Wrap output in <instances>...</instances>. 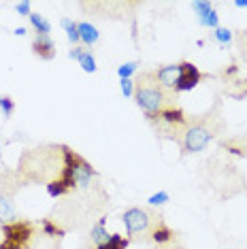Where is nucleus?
Instances as JSON below:
<instances>
[{
    "label": "nucleus",
    "mask_w": 247,
    "mask_h": 249,
    "mask_svg": "<svg viewBox=\"0 0 247 249\" xmlns=\"http://www.w3.org/2000/svg\"><path fill=\"white\" fill-rule=\"evenodd\" d=\"M134 103L141 107V111L147 117H154L164 109L177 107V92L162 88L154 71H145L134 81Z\"/></svg>",
    "instance_id": "nucleus-1"
},
{
    "label": "nucleus",
    "mask_w": 247,
    "mask_h": 249,
    "mask_svg": "<svg viewBox=\"0 0 247 249\" xmlns=\"http://www.w3.org/2000/svg\"><path fill=\"white\" fill-rule=\"evenodd\" d=\"M220 130L222 122L215 115V111L207 113L203 117H196V120H188L181 132V139H179V147H181L183 154H198L215 139V134Z\"/></svg>",
    "instance_id": "nucleus-2"
},
{
    "label": "nucleus",
    "mask_w": 247,
    "mask_h": 249,
    "mask_svg": "<svg viewBox=\"0 0 247 249\" xmlns=\"http://www.w3.org/2000/svg\"><path fill=\"white\" fill-rule=\"evenodd\" d=\"M162 217H158L154 211L143 207H130L126 209L122 215V222L126 226V234L128 239H141V236H149L151 230L156 228V224Z\"/></svg>",
    "instance_id": "nucleus-3"
},
{
    "label": "nucleus",
    "mask_w": 247,
    "mask_h": 249,
    "mask_svg": "<svg viewBox=\"0 0 247 249\" xmlns=\"http://www.w3.org/2000/svg\"><path fill=\"white\" fill-rule=\"evenodd\" d=\"M36 226L28 219H15L11 224H4L0 232L4 239L0 241V249H28L35 236Z\"/></svg>",
    "instance_id": "nucleus-4"
},
{
    "label": "nucleus",
    "mask_w": 247,
    "mask_h": 249,
    "mask_svg": "<svg viewBox=\"0 0 247 249\" xmlns=\"http://www.w3.org/2000/svg\"><path fill=\"white\" fill-rule=\"evenodd\" d=\"M147 120L151 124H156V130H158L160 134H164V137L173 139V141L177 139V143H179V139H181V132H183L185 124H188V117H185V113L179 109V107L164 109L162 113H158V115L147 117Z\"/></svg>",
    "instance_id": "nucleus-5"
},
{
    "label": "nucleus",
    "mask_w": 247,
    "mask_h": 249,
    "mask_svg": "<svg viewBox=\"0 0 247 249\" xmlns=\"http://www.w3.org/2000/svg\"><path fill=\"white\" fill-rule=\"evenodd\" d=\"M200 79H203V72L196 69L192 62H179V77L175 83V92L177 94L190 92V89H194L198 86Z\"/></svg>",
    "instance_id": "nucleus-6"
},
{
    "label": "nucleus",
    "mask_w": 247,
    "mask_h": 249,
    "mask_svg": "<svg viewBox=\"0 0 247 249\" xmlns=\"http://www.w3.org/2000/svg\"><path fill=\"white\" fill-rule=\"evenodd\" d=\"M156 79L162 88L166 89H173L175 92V83H177V77H179V64H166V66H160L158 71H154Z\"/></svg>",
    "instance_id": "nucleus-7"
},
{
    "label": "nucleus",
    "mask_w": 247,
    "mask_h": 249,
    "mask_svg": "<svg viewBox=\"0 0 247 249\" xmlns=\"http://www.w3.org/2000/svg\"><path fill=\"white\" fill-rule=\"evenodd\" d=\"M32 52L41 60H53L55 58V43L52 41V36L36 35L35 41H32Z\"/></svg>",
    "instance_id": "nucleus-8"
},
{
    "label": "nucleus",
    "mask_w": 247,
    "mask_h": 249,
    "mask_svg": "<svg viewBox=\"0 0 247 249\" xmlns=\"http://www.w3.org/2000/svg\"><path fill=\"white\" fill-rule=\"evenodd\" d=\"M77 28H79V36H81V43H83V47L86 49L100 41V32H98V28L94 24H89V21H79Z\"/></svg>",
    "instance_id": "nucleus-9"
},
{
    "label": "nucleus",
    "mask_w": 247,
    "mask_h": 249,
    "mask_svg": "<svg viewBox=\"0 0 247 249\" xmlns=\"http://www.w3.org/2000/svg\"><path fill=\"white\" fill-rule=\"evenodd\" d=\"M18 219V209L9 194H0V224H11Z\"/></svg>",
    "instance_id": "nucleus-10"
},
{
    "label": "nucleus",
    "mask_w": 247,
    "mask_h": 249,
    "mask_svg": "<svg viewBox=\"0 0 247 249\" xmlns=\"http://www.w3.org/2000/svg\"><path fill=\"white\" fill-rule=\"evenodd\" d=\"M149 236H151V241H154L158 247H164V245H168V243L173 241V236H175V234H173V230L160 219V222L156 224V228L151 230Z\"/></svg>",
    "instance_id": "nucleus-11"
},
{
    "label": "nucleus",
    "mask_w": 247,
    "mask_h": 249,
    "mask_svg": "<svg viewBox=\"0 0 247 249\" xmlns=\"http://www.w3.org/2000/svg\"><path fill=\"white\" fill-rule=\"evenodd\" d=\"M105 224H106V217H100V219H98V224L94 226L92 230H89V241H92V245H94V247L105 245V243L109 241V236H111V234H106Z\"/></svg>",
    "instance_id": "nucleus-12"
},
{
    "label": "nucleus",
    "mask_w": 247,
    "mask_h": 249,
    "mask_svg": "<svg viewBox=\"0 0 247 249\" xmlns=\"http://www.w3.org/2000/svg\"><path fill=\"white\" fill-rule=\"evenodd\" d=\"M60 26L66 30V38H69V41L77 47V45L81 43V36H79V28H77V21H72V19H69V18H62Z\"/></svg>",
    "instance_id": "nucleus-13"
},
{
    "label": "nucleus",
    "mask_w": 247,
    "mask_h": 249,
    "mask_svg": "<svg viewBox=\"0 0 247 249\" xmlns=\"http://www.w3.org/2000/svg\"><path fill=\"white\" fill-rule=\"evenodd\" d=\"M30 26L36 30V35H41V36H49V32H52V24H49L47 19L43 18V15H38V13H30Z\"/></svg>",
    "instance_id": "nucleus-14"
},
{
    "label": "nucleus",
    "mask_w": 247,
    "mask_h": 249,
    "mask_svg": "<svg viewBox=\"0 0 247 249\" xmlns=\"http://www.w3.org/2000/svg\"><path fill=\"white\" fill-rule=\"evenodd\" d=\"M128 243H130V239H128V236L111 234L109 241H106L105 245H98V247H94V249H128Z\"/></svg>",
    "instance_id": "nucleus-15"
},
{
    "label": "nucleus",
    "mask_w": 247,
    "mask_h": 249,
    "mask_svg": "<svg viewBox=\"0 0 247 249\" xmlns=\"http://www.w3.org/2000/svg\"><path fill=\"white\" fill-rule=\"evenodd\" d=\"M71 188L64 183L60 177L58 179H53V181H49L47 183V194L52 196V198H60V196H64V194H69Z\"/></svg>",
    "instance_id": "nucleus-16"
},
{
    "label": "nucleus",
    "mask_w": 247,
    "mask_h": 249,
    "mask_svg": "<svg viewBox=\"0 0 247 249\" xmlns=\"http://www.w3.org/2000/svg\"><path fill=\"white\" fill-rule=\"evenodd\" d=\"M198 24L203 26V28H220V15H217V11L215 9H211L209 13H205V15H200L198 18Z\"/></svg>",
    "instance_id": "nucleus-17"
},
{
    "label": "nucleus",
    "mask_w": 247,
    "mask_h": 249,
    "mask_svg": "<svg viewBox=\"0 0 247 249\" xmlns=\"http://www.w3.org/2000/svg\"><path fill=\"white\" fill-rule=\"evenodd\" d=\"M79 64H81V69L86 71V72H89V75H92V72H96V58H94V53L89 52V49H86V53L81 55V60H79Z\"/></svg>",
    "instance_id": "nucleus-18"
},
{
    "label": "nucleus",
    "mask_w": 247,
    "mask_h": 249,
    "mask_svg": "<svg viewBox=\"0 0 247 249\" xmlns=\"http://www.w3.org/2000/svg\"><path fill=\"white\" fill-rule=\"evenodd\" d=\"M213 38H215V41L220 43L222 47H228V45L232 43V30H228V28H215V32H213Z\"/></svg>",
    "instance_id": "nucleus-19"
},
{
    "label": "nucleus",
    "mask_w": 247,
    "mask_h": 249,
    "mask_svg": "<svg viewBox=\"0 0 247 249\" xmlns=\"http://www.w3.org/2000/svg\"><path fill=\"white\" fill-rule=\"evenodd\" d=\"M137 69H139V62H126V64L117 66V75H120V79H132Z\"/></svg>",
    "instance_id": "nucleus-20"
},
{
    "label": "nucleus",
    "mask_w": 247,
    "mask_h": 249,
    "mask_svg": "<svg viewBox=\"0 0 247 249\" xmlns=\"http://www.w3.org/2000/svg\"><path fill=\"white\" fill-rule=\"evenodd\" d=\"M171 200V196H168V192H156V194H151L147 198V202L151 207H162V205H166V202Z\"/></svg>",
    "instance_id": "nucleus-21"
},
{
    "label": "nucleus",
    "mask_w": 247,
    "mask_h": 249,
    "mask_svg": "<svg viewBox=\"0 0 247 249\" xmlns=\"http://www.w3.org/2000/svg\"><path fill=\"white\" fill-rule=\"evenodd\" d=\"M192 9L196 11V18H200V15L209 13V11L213 9V4L209 2V0H194V2H192Z\"/></svg>",
    "instance_id": "nucleus-22"
},
{
    "label": "nucleus",
    "mask_w": 247,
    "mask_h": 249,
    "mask_svg": "<svg viewBox=\"0 0 247 249\" xmlns=\"http://www.w3.org/2000/svg\"><path fill=\"white\" fill-rule=\"evenodd\" d=\"M0 111L4 113V117H11V115H13L15 105H13V100H11L9 96H0Z\"/></svg>",
    "instance_id": "nucleus-23"
},
{
    "label": "nucleus",
    "mask_w": 247,
    "mask_h": 249,
    "mask_svg": "<svg viewBox=\"0 0 247 249\" xmlns=\"http://www.w3.org/2000/svg\"><path fill=\"white\" fill-rule=\"evenodd\" d=\"M120 88H122V94L126 96V98H134V79H122Z\"/></svg>",
    "instance_id": "nucleus-24"
},
{
    "label": "nucleus",
    "mask_w": 247,
    "mask_h": 249,
    "mask_svg": "<svg viewBox=\"0 0 247 249\" xmlns=\"http://www.w3.org/2000/svg\"><path fill=\"white\" fill-rule=\"evenodd\" d=\"M43 230H45V234H47V236H55V234L62 236V230L52 222V219H45V222H43Z\"/></svg>",
    "instance_id": "nucleus-25"
},
{
    "label": "nucleus",
    "mask_w": 247,
    "mask_h": 249,
    "mask_svg": "<svg viewBox=\"0 0 247 249\" xmlns=\"http://www.w3.org/2000/svg\"><path fill=\"white\" fill-rule=\"evenodd\" d=\"M15 11H18L19 15H26V18H30L32 4H30V2H18V4H15Z\"/></svg>",
    "instance_id": "nucleus-26"
},
{
    "label": "nucleus",
    "mask_w": 247,
    "mask_h": 249,
    "mask_svg": "<svg viewBox=\"0 0 247 249\" xmlns=\"http://www.w3.org/2000/svg\"><path fill=\"white\" fill-rule=\"evenodd\" d=\"M83 53H86V47H79V45H77V47H72L71 52H69V58H71V60H77V62H79Z\"/></svg>",
    "instance_id": "nucleus-27"
},
{
    "label": "nucleus",
    "mask_w": 247,
    "mask_h": 249,
    "mask_svg": "<svg viewBox=\"0 0 247 249\" xmlns=\"http://www.w3.org/2000/svg\"><path fill=\"white\" fill-rule=\"evenodd\" d=\"M239 45H241V55H243V60L247 62V32L239 36Z\"/></svg>",
    "instance_id": "nucleus-28"
},
{
    "label": "nucleus",
    "mask_w": 247,
    "mask_h": 249,
    "mask_svg": "<svg viewBox=\"0 0 247 249\" xmlns=\"http://www.w3.org/2000/svg\"><path fill=\"white\" fill-rule=\"evenodd\" d=\"M234 7L237 9H247V0H234Z\"/></svg>",
    "instance_id": "nucleus-29"
},
{
    "label": "nucleus",
    "mask_w": 247,
    "mask_h": 249,
    "mask_svg": "<svg viewBox=\"0 0 247 249\" xmlns=\"http://www.w3.org/2000/svg\"><path fill=\"white\" fill-rule=\"evenodd\" d=\"M13 35H15V36H24V35H26V28H15Z\"/></svg>",
    "instance_id": "nucleus-30"
},
{
    "label": "nucleus",
    "mask_w": 247,
    "mask_h": 249,
    "mask_svg": "<svg viewBox=\"0 0 247 249\" xmlns=\"http://www.w3.org/2000/svg\"><path fill=\"white\" fill-rule=\"evenodd\" d=\"M162 249H183V247H179V245H173V243H168V245H164Z\"/></svg>",
    "instance_id": "nucleus-31"
},
{
    "label": "nucleus",
    "mask_w": 247,
    "mask_h": 249,
    "mask_svg": "<svg viewBox=\"0 0 247 249\" xmlns=\"http://www.w3.org/2000/svg\"><path fill=\"white\" fill-rule=\"evenodd\" d=\"M0 151H2V147H0Z\"/></svg>",
    "instance_id": "nucleus-32"
}]
</instances>
